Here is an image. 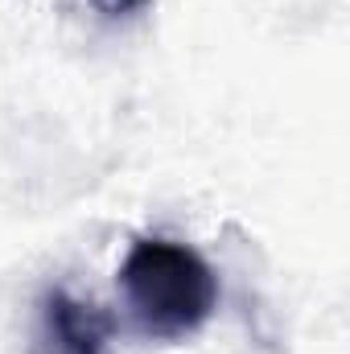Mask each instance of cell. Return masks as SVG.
Returning a JSON list of instances; mask_svg holds the SVG:
<instances>
[{
    "mask_svg": "<svg viewBox=\"0 0 350 354\" xmlns=\"http://www.w3.org/2000/svg\"><path fill=\"white\" fill-rule=\"evenodd\" d=\"M120 292L145 338H190L219 305V276L194 248L174 239H136L120 264Z\"/></svg>",
    "mask_w": 350,
    "mask_h": 354,
    "instance_id": "cell-1",
    "label": "cell"
},
{
    "mask_svg": "<svg viewBox=\"0 0 350 354\" xmlns=\"http://www.w3.org/2000/svg\"><path fill=\"white\" fill-rule=\"evenodd\" d=\"M116 322L95 301H83L66 288L42 297V346L46 354H107Z\"/></svg>",
    "mask_w": 350,
    "mask_h": 354,
    "instance_id": "cell-2",
    "label": "cell"
},
{
    "mask_svg": "<svg viewBox=\"0 0 350 354\" xmlns=\"http://www.w3.org/2000/svg\"><path fill=\"white\" fill-rule=\"evenodd\" d=\"M145 0H107V8H116V12H128V8H140Z\"/></svg>",
    "mask_w": 350,
    "mask_h": 354,
    "instance_id": "cell-3",
    "label": "cell"
}]
</instances>
